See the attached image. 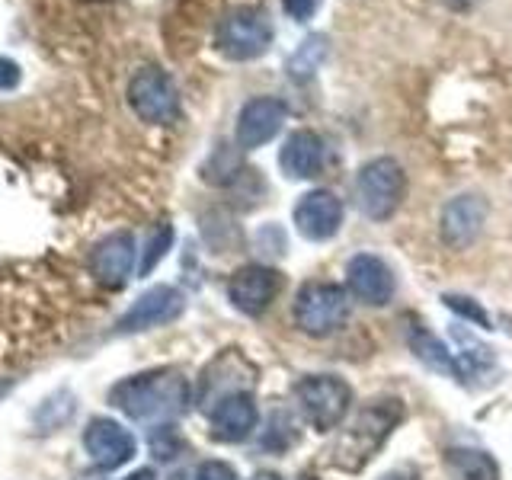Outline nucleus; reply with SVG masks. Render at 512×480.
Instances as JSON below:
<instances>
[{"label": "nucleus", "instance_id": "obj_1", "mask_svg": "<svg viewBox=\"0 0 512 480\" xmlns=\"http://www.w3.org/2000/svg\"><path fill=\"white\" fill-rule=\"evenodd\" d=\"M109 404L132 420H167L183 413L189 404V381L176 368H157L119 381L109 391Z\"/></svg>", "mask_w": 512, "mask_h": 480}, {"label": "nucleus", "instance_id": "obj_2", "mask_svg": "<svg viewBox=\"0 0 512 480\" xmlns=\"http://www.w3.org/2000/svg\"><path fill=\"white\" fill-rule=\"evenodd\" d=\"M400 423V404L397 400H378V404L365 407L352 426L343 432L340 445L333 448V464L346 471H359L362 464L375 458V452L391 436L394 426Z\"/></svg>", "mask_w": 512, "mask_h": 480}, {"label": "nucleus", "instance_id": "obj_3", "mask_svg": "<svg viewBox=\"0 0 512 480\" xmlns=\"http://www.w3.org/2000/svg\"><path fill=\"white\" fill-rule=\"evenodd\" d=\"M272 36H276V29H272V20L266 10L231 7L218 20L215 45H218V52L231 61H253L263 52H269Z\"/></svg>", "mask_w": 512, "mask_h": 480}, {"label": "nucleus", "instance_id": "obj_4", "mask_svg": "<svg viewBox=\"0 0 512 480\" xmlns=\"http://www.w3.org/2000/svg\"><path fill=\"white\" fill-rule=\"evenodd\" d=\"M407 196V173L391 157H375L356 176L359 212L372 221H388Z\"/></svg>", "mask_w": 512, "mask_h": 480}, {"label": "nucleus", "instance_id": "obj_5", "mask_svg": "<svg viewBox=\"0 0 512 480\" xmlns=\"http://www.w3.org/2000/svg\"><path fill=\"white\" fill-rule=\"evenodd\" d=\"M128 106L135 109L141 122L170 125L180 119V90H176L173 77L164 68L148 64L128 80Z\"/></svg>", "mask_w": 512, "mask_h": 480}, {"label": "nucleus", "instance_id": "obj_6", "mask_svg": "<svg viewBox=\"0 0 512 480\" xmlns=\"http://www.w3.org/2000/svg\"><path fill=\"white\" fill-rule=\"evenodd\" d=\"M349 317V298L340 285L308 282L295 298V324L308 336H330Z\"/></svg>", "mask_w": 512, "mask_h": 480}, {"label": "nucleus", "instance_id": "obj_7", "mask_svg": "<svg viewBox=\"0 0 512 480\" xmlns=\"http://www.w3.org/2000/svg\"><path fill=\"white\" fill-rule=\"evenodd\" d=\"M298 404L308 416V423L317 432H333L336 426L343 423V416L352 404V391L343 378L333 375H308L298 381Z\"/></svg>", "mask_w": 512, "mask_h": 480}, {"label": "nucleus", "instance_id": "obj_8", "mask_svg": "<svg viewBox=\"0 0 512 480\" xmlns=\"http://www.w3.org/2000/svg\"><path fill=\"white\" fill-rule=\"evenodd\" d=\"M288 106L276 96H253V100L244 103L237 116V128H234V141L240 151H256L269 144L279 135V128L285 125Z\"/></svg>", "mask_w": 512, "mask_h": 480}, {"label": "nucleus", "instance_id": "obj_9", "mask_svg": "<svg viewBox=\"0 0 512 480\" xmlns=\"http://www.w3.org/2000/svg\"><path fill=\"white\" fill-rule=\"evenodd\" d=\"M183 308H186V298L176 292L173 285H154L119 317L116 333H141L151 327H164L170 320L180 317Z\"/></svg>", "mask_w": 512, "mask_h": 480}, {"label": "nucleus", "instance_id": "obj_10", "mask_svg": "<svg viewBox=\"0 0 512 480\" xmlns=\"http://www.w3.org/2000/svg\"><path fill=\"white\" fill-rule=\"evenodd\" d=\"M84 448H87V455L93 458L96 468L116 471L135 458L138 442L122 423L100 416V420H90V426L84 429Z\"/></svg>", "mask_w": 512, "mask_h": 480}, {"label": "nucleus", "instance_id": "obj_11", "mask_svg": "<svg viewBox=\"0 0 512 480\" xmlns=\"http://www.w3.org/2000/svg\"><path fill=\"white\" fill-rule=\"evenodd\" d=\"M487 199L477 196V192H464V196H455L448 199L445 208H442V240L448 247L455 250H464L471 247L474 240L480 237V231H484L487 224Z\"/></svg>", "mask_w": 512, "mask_h": 480}, {"label": "nucleus", "instance_id": "obj_12", "mask_svg": "<svg viewBox=\"0 0 512 480\" xmlns=\"http://www.w3.org/2000/svg\"><path fill=\"white\" fill-rule=\"evenodd\" d=\"M343 224V202L330 189H311L304 192L295 205V228L304 240H330Z\"/></svg>", "mask_w": 512, "mask_h": 480}, {"label": "nucleus", "instance_id": "obj_13", "mask_svg": "<svg viewBox=\"0 0 512 480\" xmlns=\"http://www.w3.org/2000/svg\"><path fill=\"white\" fill-rule=\"evenodd\" d=\"M346 285L362 304L381 308V304H388L394 295V272L381 256L359 253V256H352L346 266Z\"/></svg>", "mask_w": 512, "mask_h": 480}, {"label": "nucleus", "instance_id": "obj_14", "mask_svg": "<svg viewBox=\"0 0 512 480\" xmlns=\"http://www.w3.org/2000/svg\"><path fill=\"white\" fill-rule=\"evenodd\" d=\"M276 295H279V272L269 269V266H260V263L237 269L231 276V282H228L231 304L237 311L250 314V317L263 314Z\"/></svg>", "mask_w": 512, "mask_h": 480}, {"label": "nucleus", "instance_id": "obj_15", "mask_svg": "<svg viewBox=\"0 0 512 480\" xmlns=\"http://www.w3.org/2000/svg\"><path fill=\"white\" fill-rule=\"evenodd\" d=\"M208 420H212V436L218 442H244L253 436L260 410H256V400L250 391H237L218 397L215 407L208 410Z\"/></svg>", "mask_w": 512, "mask_h": 480}, {"label": "nucleus", "instance_id": "obj_16", "mask_svg": "<svg viewBox=\"0 0 512 480\" xmlns=\"http://www.w3.org/2000/svg\"><path fill=\"white\" fill-rule=\"evenodd\" d=\"M93 276L109 288H122L135 269V237L128 231H116L103 237L90 253Z\"/></svg>", "mask_w": 512, "mask_h": 480}, {"label": "nucleus", "instance_id": "obj_17", "mask_svg": "<svg viewBox=\"0 0 512 480\" xmlns=\"http://www.w3.org/2000/svg\"><path fill=\"white\" fill-rule=\"evenodd\" d=\"M324 164H327V148L317 132L298 128V132L285 138L279 151V167L285 170V176H292V180H314L324 170Z\"/></svg>", "mask_w": 512, "mask_h": 480}, {"label": "nucleus", "instance_id": "obj_18", "mask_svg": "<svg viewBox=\"0 0 512 480\" xmlns=\"http://www.w3.org/2000/svg\"><path fill=\"white\" fill-rule=\"evenodd\" d=\"M410 349H413V356L420 359L426 368H432V372H439V375H445V378H455V381H464V375H461V362L455 359V352H448V349L442 346V340H436L432 333H426V330L416 327V330L410 333Z\"/></svg>", "mask_w": 512, "mask_h": 480}, {"label": "nucleus", "instance_id": "obj_19", "mask_svg": "<svg viewBox=\"0 0 512 480\" xmlns=\"http://www.w3.org/2000/svg\"><path fill=\"white\" fill-rule=\"evenodd\" d=\"M445 464L455 480H500L496 461L480 448H448Z\"/></svg>", "mask_w": 512, "mask_h": 480}, {"label": "nucleus", "instance_id": "obj_20", "mask_svg": "<svg viewBox=\"0 0 512 480\" xmlns=\"http://www.w3.org/2000/svg\"><path fill=\"white\" fill-rule=\"evenodd\" d=\"M330 52V39L324 36V32H317V36H308L298 48H295V55L285 61V71L292 74L295 80H304V77H311L320 64H324Z\"/></svg>", "mask_w": 512, "mask_h": 480}, {"label": "nucleus", "instance_id": "obj_21", "mask_svg": "<svg viewBox=\"0 0 512 480\" xmlns=\"http://www.w3.org/2000/svg\"><path fill=\"white\" fill-rule=\"evenodd\" d=\"M170 247H173V228H170V224H160V228L151 234L148 247H144L141 266H138V276H151V272L160 266V260L167 256Z\"/></svg>", "mask_w": 512, "mask_h": 480}, {"label": "nucleus", "instance_id": "obj_22", "mask_svg": "<svg viewBox=\"0 0 512 480\" xmlns=\"http://www.w3.org/2000/svg\"><path fill=\"white\" fill-rule=\"evenodd\" d=\"M180 448H183V442H180V436H176V429H173V426H157V429L151 432V452H154L160 461L176 458V455H180Z\"/></svg>", "mask_w": 512, "mask_h": 480}, {"label": "nucleus", "instance_id": "obj_23", "mask_svg": "<svg viewBox=\"0 0 512 480\" xmlns=\"http://www.w3.org/2000/svg\"><path fill=\"white\" fill-rule=\"evenodd\" d=\"M442 301H445V304H448V308H452V311H458V314H464V317H468V320H474L477 327H490V317H487L484 311H480V308H477V304H474L471 298L445 295Z\"/></svg>", "mask_w": 512, "mask_h": 480}, {"label": "nucleus", "instance_id": "obj_24", "mask_svg": "<svg viewBox=\"0 0 512 480\" xmlns=\"http://www.w3.org/2000/svg\"><path fill=\"white\" fill-rule=\"evenodd\" d=\"M282 7H285L288 16H292V20L308 23L311 16L320 10V0H282Z\"/></svg>", "mask_w": 512, "mask_h": 480}, {"label": "nucleus", "instance_id": "obj_25", "mask_svg": "<svg viewBox=\"0 0 512 480\" xmlns=\"http://www.w3.org/2000/svg\"><path fill=\"white\" fill-rule=\"evenodd\" d=\"M196 480H237V474L231 464H224V461H205L199 464Z\"/></svg>", "mask_w": 512, "mask_h": 480}, {"label": "nucleus", "instance_id": "obj_26", "mask_svg": "<svg viewBox=\"0 0 512 480\" xmlns=\"http://www.w3.org/2000/svg\"><path fill=\"white\" fill-rule=\"evenodd\" d=\"M20 77H23L20 64H16L13 58H4V55H0V93L13 90L16 84H20Z\"/></svg>", "mask_w": 512, "mask_h": 480}, {"label": "nucleus", "instance_id": "obj_27", "mask_svg": "<svg viewBox=\"0 0 512 480\" xmlns=\"http://www.w3.org/2000/svg\"><path fill=\"white\" fill-rule=\"evenodd\" d=\"M442 4L448 7V10H455V13H464V10H471V7H477L480 0H442Z\"/></svg>", "mask_w": 512, "mask_h": 480}, {"label": "nucleus", "instance_id": "obj_28", "mask_svg": "<svg viewBox=\"0 0 512 480\" xmlns=\"http://www.w3.org/2000/svg\"><path fill=\"white\" fill-rule=\"evenodd\" d=\"M125 480H157V474H154L151 468H141V471H135V474H128Z\"/></svg>", "mask_w": 512, "mask_h": 480}, {"label": "nucleus", "instance_id": "obj_29", "mask_svg": "<svg viewBox=\"0 0 512 480\" xmlns=\"http://www.w3.org/2000/svg\"><path fill=\"white\" fill-rule=\"evenodd\" d=\"M250 480H282V477L276 471H260V474H253Z\"/></svg>", "mask_w": 512, "mask_h": 480}, {"label": "nucleus", "instance_id": "obj_30", "mask_svg": "<svg viewBox=\"0 0 512 480\" xmlns=\"http://www.w3.org/2000/svg\"><path fill=\"white\" fill-rule=\"evenodd\" d=\"M10 388H13V384H10V381H7V384H0V397H4V394H7Z\"/></svg>", "mask_w": 512, "mask_h": 480}, {"label": "nucleus", "instance_id": "obj_31", "mask_svg": "<svg viewBox=\"0 0 512 480\" xmlns=\"http://www.w3.org/2000/svg\"><path fill=\"white\" fill-rule=\"evenodd\" d=\"M388 480H400V477H388Z\"/></svg>", "mask_w": 512, "mask_h": 480}]
</instances>
